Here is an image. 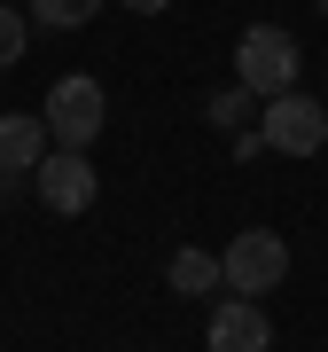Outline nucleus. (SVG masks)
Instances as JSON below:
<instances>
[{
  "label": "nucleus",
  "instance_id": "f257e3e1",
  "mask_svg": "<svg viewBox=\"0 0 328 352\" xmlns=\"http://www.w3.org/2000/svg\"><path fill=\"white\" fill-rule=\"evenodd\" d=\"M297 39L281 32V24H250L235 39V87H250L258 102H274V94H290L297 87Z\"/></svg>",
  "mask_w": 328,
  "mask_h": 352
},
{
  "label": "nucleus",
  "instance_id": "f03ea898",
  "mask_svg": "<svg viewBox=\"0 0 328 352\" xmlns=\"http://www.w3.org/2000/svg\"><path fill=\"white\" fill-rule=\"evenodd\" d=\"M281 274H290V243L274 227H242L227 251H219V289H235V298H266Z\"/></svg>",
  "mask_w": 328,
  "mask_h": 352
},
{
  "label": "nucleus",
  "instance_id": "7ed1b4c3",
  "mask_svg": "<svg viewBox=\"0 0 328 352\" xmlns=\"http://www.w3.org/2000/svg\"><path fill=\"white\" fill-rule=\"evenodd\" d=\"M47 141L55 149H86V141L102 133V118H110V102H102V78H86V71H63L47 87Z\"/></svg>",
  "mask_w": 328,
  "mask_h": 352
},
{
  "label": "nucleus",
  "instance_id": "20e7f679",
  "mask_svg": "<svg viewBox=\"0 0 328 352\" xmlns=\"http://www.w3.org/2000/svg\"><path fill=\"white\" fill-rule=\"evenodd\" d=\"M258 141L266 149H281V157H320L328 149V110L305 87H290V94H274L258 110Z\"/></svg>",
  "mask_w": 328,
  "mask_h": 352
},
{
  "label": "nucleus",
  "instance_id": "39448f33",
  "mask_svg": "<svg viewBox=\"0 0 328 352\" xmlns=\"http://www.w3.org/2000/svg\"><path fill=\"white\" fill-rule=\"evenodd\" d=\"M32 188H39L47 212L78 219V212L94 204V164H86V149H47V157H39V173H32Z\"/></svg>",
  "mask_w": 328,
  "mask_h": 352
},
{
  "label": "nucleus",
  "instance_id": "423d86ee",
  "mask_svg": "<svg viewBox=\"0 0 328 352\" xmlns=\"http://www.w3.org/2000/svg\"><path fill=\"white\" fill-rule=\"evenodd\" d=\"M211 352H274V321H266L258 298H235V305H211V329H203Z\"/></svg>",
  "mask_w": 328,
  "mask_h": 352
},
{
  "label": "nucleus",
  "instance_id": "0eeeda50",
  "mask_svg": "<svg viewBox=\"0 0 328 352\" xmlns=\"http://www.w3.org/2000/svg\"><path fill=\"white\" fill-rule=\"evenodd\" d=\"M39 157H47V118H39V110H8V118H0V173L32 180Z\"/></svg>",
  "mask_w": 328,
  "mask_h": 352
},
{
  "label": "nucleus",
  "instance_id": "6e6552de",
  "mask_svg": "<svg viewBox=\"0 0 328 352\" xmlns=\"http://www.w3.org/2000/svg\"><path fill=\"white\" fill-rule=\"evenodd\" d=\"M164 282H172L180 298H211V289H219V251H203V243H188V251H172V266H164Z\"/></svg>",
  "mask_w": 328,
  "mask_h": 352
},
{
  "label": "nucleus",
  "instance_id": "1a4fd4ad",
  "mask_svg": "<svg viewBox=\"0 0 328 352\" xmlns=\"http://www.w3.org/2000/svg\"><path fill=\"white\" fill-rule=\"evenodd\" d=\"M211 126H219V133H250V126H258V94H250V87H219V94H211Z\"/></svg>",
  "mask_w": 328,
  "mask_h": 352
},
{
  "label": "nucleus",
  "instance_id": "9d476101",
  "mask_svg": "<svg viewBox=\"0 0 328 352\" xmlns=\"http://www.w3.org/2000/svg\"><path fill=\"white\" fill-rule=\"evenodd\" d=\"M94 16H102V0H32L39 32H78V24H94Z\"/></svg>",
  "mask_w": 328,
  "mask_h": 352
},
{
  "label": "nucleus",
  "instance_id": "9b49d317",
  "mask_svg": "<svg viewBox=\"0 0 328 352\" xmlns=\"http://www.w3.org/2000/svg\"><path fill=\"white\" fill-rule=\"evenodd\" d=\"M24 39H32V16L24 8H0V71L24 63Z\"/></svg>",
  "mask_w": 328,
  "mask_h": 352
},
{
  "label": "nucleus",
  "instance_id": "f8f14e48",
  "mask_svg": "<svg viewBox=\"0 0 328 352\" xmlns=\"http://www.w3.org/2000/svg\"><path fill=\"white\" fill-rule=\"evenodd\" d=\"M126 8H133V16H164L172 0H126Z\"/></svg>",
  "mask_w": 328,
  "mask_h": 352
},
{
  "label": "nucleus",
  "instance_id": "ddd939ff",
  "mask_svg": "<svg viewBox=\"0 0 328 352\" xmlns=\"http://www.w3.org/2000/svg\"><path fill=\"white\" fill-rule=\"evenodd\" d=\"M0 8H16V0H0Z\"/></svg>",
  "mask_w": 328,
  "mask_h": 352
}]
</instances>
